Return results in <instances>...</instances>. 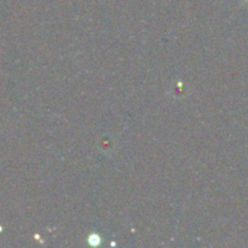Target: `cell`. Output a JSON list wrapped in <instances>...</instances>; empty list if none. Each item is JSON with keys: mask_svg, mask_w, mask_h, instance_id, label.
<instances>
[{"mask_svg": "<svg viewBox=\"0 0 248 248\" xmlns=\"http://www.w3.org/2000/svg\"><path fill=\"white\" fill-rule=\"evenodd\" d=\"M89 242H90V245H91V246H98L99 242H101V239H99L98 235L92 234V235H90Z\"/></svg>", "mask_w": 248, "mask_h": 248, "instance_id": "cell-1", "label": "cell"}]
</instances>
